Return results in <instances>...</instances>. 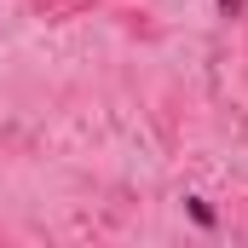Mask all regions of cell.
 <instances>
[{
	"instance_id": "2",
	"label": "cell",
	"mask_w": 248,
	"mask_h": 248,
	"mask_svg": "<svg viewBox=\"0 0 248 248\" xmlns=\"http://www.w3.org/2000/svg\"><path fill=\"white\" fill-rule=\"evenodd\" d=\"M219 12H225V17H237V12H243V0H219Z\"/></svg>"
},
{
	"instance_id": "1",
	"label": "cell",
	"mask_w": 248,
	"mask_h": 248,
	"mask_svg": "<svg viewBox=\"0 0 248 248\" xmlns=\"http://www.w3.org/2000/svg\"><path fill=\"white\" fill-rule=\"evenodd\" d=\"M190 214H196V225H214V208H208L202 196H190Z\"/></svg>"
}]
</instances>
